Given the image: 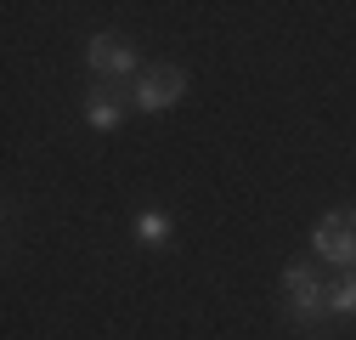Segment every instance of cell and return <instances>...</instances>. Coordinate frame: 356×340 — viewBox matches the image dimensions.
<instances>
[{"label": "cell", "instance_id": "4", "mask_svg": "<svg viewBox=\"0 0 356 340\" xmlns=\"http://www.w3.org/2000/svg\"><path fill=\"white\" fill-rule=\"evenodd\" d=\"M85 63H91L97 79H124V74H136V46L124 34H97L85 46Z\"/></svg>", "mask_w": 356, "mask_h": 340}, {"label": "cell", "instance_id": "2", "mask_svg": "<svg viewBox=\"0 0 356 340\" xmlns=\"http://www.w3.org/2000/svg\"><path fill=\"white\" fill-rule=\"evenodd\" d=\"M311 244H317V255L334 261L339 272H356V210H334V216H323L317 233H311Z\"/></svg>", "mask_w": 356, "mask_h": 340}, {"label": "cell", "instance_id": "3", "mask_svg": "<svg viewBox=\"0 0 356 340\" xmlns=\"http://www.w3.org/2000/svg\"><path fill=\"white\" fill-rule=\"evenodd\" d=\"M181 91H187V74H181V68H170V63H159V68H147V74L136 79L130 102H136L142 114H164V108L181 102Z\"/></svg>", "mask_w": 356, "mask_h": 340}, {"label": "cell", "instance_id": "5", "mask_svg": "<svg viewBox=\"0 0 356 340\" xmlns=\"http://www.w3.org/2000/svg\"><path fill=\"white\" fill-rule=\"evenodd\" d=\"M85 119H91L97 131H113L124 119V79H97L91 91H85Z\"/></svg>", "mask_w": 356, "mask_h": 340}, {"label": "cell", "instance_id": "7", "mask_svg": "<svg viewBox=\"0 0 356 340\" xmlns=\"http://www.w3.org/2000/svg\"><path fill=\"white\" fill-rule=\"evenodd\" d=\"M170 233H175V227H170V216H164V210H147V216L136 222V238H142L147 249H164V244H170Z\"/></svg>", "mask_w": 356, "mask_h": 340}, {"label": "cell", "instance_id": "1", "mask_svg": "<svg viewBox=\"0 0 356 340\" xmlns=\"http://www.w3.org/2000/svg\"><path fill=\"white\" fill-rule=\"evenodd\" d=\"M283 307H289V318H294V323L323 329V323H328V284L311 272L305 261H294V267L283 272Z\"/></svg>", "mask_w": 356, "mask_h": 340}, {"label": "cell", "instance_id": "6", "mask_svg": "<svg viewBox=\"0 0 356 340\" xmlns=\"http://www.w3.org/2000/svg\"><path fill=\"white\" fill-rule=\"evenodd\" d=\"M328 318H356V272L328 278Z\"/></svg>", "mask_w": 356, "mask_h": 340}]
</instances>
